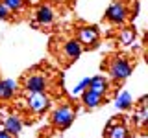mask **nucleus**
<instances>
[{
    "label": "nucleus",
    "mask_w": 148,
    "mask_h": 138,
    "mask_svg": "<svg viewBox=\"0 0 148 138\" xmlns=\"http://www.w3.org/2000/svg\"><path fill=\"white\" fill-rule=\"evenodd\" d=\"M108 74L113 79H126V77L132 74V64H130L124 57H113L108 64Z\"/></svg>",
    "instance_id": "f257e3e1"
},
{
    "label": "nucleus",
    "mask_w": 148,
    "mask_h": 138,
    "mask_svg": "<svg viewBox=\"0 0 148 138\" xmlns=\"http://www.w3.org/2000/svg\"><path fill=\"white\" fill-rule=\"evenodd\" d=\"M74 109L71 107V105H61L59 109H56L54 110V114H52V123L56 127H59V129H67L69 125L72 123V120H74Z\"/></svg>",
    "instance_id": "f03ea898"
},
{
    "label": "nucleus",
    "mask_w": 148,
    "mask_h": 138,
    "mask_svg": "<svg viewBox=\"0 0 148 138\" xmlns=\"http://www.w3.org/2000/svg\"><path fill=\"white\" fill-rule=\"evenodd\" d=\"M28 107L41 114L50 107V96L46 92H28Z\"/></svg>",
    "instance_id": "7ed1b4c3"
},
{
    "label": "nucleus",
    "mask_w": 148,
    "mask_h": 138,
    "mask_svg": "<svg viewBox=\"0 0 148 138\" xmlns=\"http://www.w3.org/2000/svg\"><path fill=\"white\" fill-rule=\"evenodd\" d=\"M126 15H128V9L124 6V2H120V0H115L106 11V18L113 24H122L126 20Z\"/></svg>",
    "instance_id": "20e7f679"
},
{
    "label": "nucleus",
    "mask_w": 148,
    "mask_h": 138,
    "mask_svg": "<svg viewBox=\"0 0 148 138\" xmlns=\"http://www.w3.org/2000/svg\"><path fill=\"white\" fill-rule=\"evenodd\" d=\"M46 87H48V79L43 74H32L24 79L26 92H45Z\"/></svg>",
    "instance_id": "39448f33"
},
{
    "label": "nucleus",
    "mask_w": 148,
    "mask_h": 138,
    "mask_svg": "<svg viewBox=\"0 0 148 138\" xmlns=\"http://www.w3.org/2000/svg\"><path fill=\"white\" fill-rule=\"evenodd\" d=\"M78 43L85 44V46H95L98 43V30L92 26L80 28V31H78Z\"/></svg>",
    "instance_id": "423d86ee"
},
{
    "label": "nucleus",
    "mask_w": 148,
    "mask_h": 138,
    "mask_svg": "<svg viewBox=\"0 0 148 138\" xmlns=\"http://www.w3.org/2000/svg\"><path fill=\"white\" fill-rule=\"evenodd\" d=\"M80 96H82V101H83V105H85L87 109H96L102 101H104V96H102V94H96V92H92L89 89H85Z\"/></svg>",
    "instance_id": "0eeeda50"
},
{
    "label": "nucleus",
    "mask_w": 148,
    "mask_h": 138,
    "mask_svg": "<svg viewBox=\"0 0 148 138\" xmlns=\"http://www.w3.org/2000/svg\"><path fill=\"white\" fill-rule=\"evenodd\" d=\"M63 53L67 57V61H76L82 53V44L78 41H67L63 44Z\"/></svg>",
    "instance_id": "6e6552de"
},
{
    "label": "nucleus",
    "mask_w": 148,
    "mask_h": 138,
    "mask_svg": "<svg viewBox=\"0 0 148 138\" xmlns=\"http://www.w3.org/2000/svg\"><path fill=\"white\" fill-rule=\"evenodd\" d=\"M52 20H54V11H52V7H48V6H41V7L35 11V24L48 26Z\"/></svg>",
    "instance_id": "1a4fd4ad"
},
{
    "label": "nucleus",
    "mask_w": 148,
    "mask_h": 138,
    "mask_svg": "<svg viewBox=\"0 0 148 138\" xmlns=\"http://www.w3.org/2000/svg\"><path fill=\"white\" fill-rule=\"evenodd\" d=\"M108 87H109V83H108V79H106L104 76H96V77H91L89 79V87H87V89L96 92V94L104 96L106 92H108Z\"/></svg>",
    "instance_id": "9d476101"
},
{
    "label": "nucleus",
    "mask_w": 148,
    "mask_h": 138,
    "mask_svg": "<svg viewBox=\"0 0 148 138\" xmlns=\"http://www.w3.org/2000/svg\"><path fill=\"white\" fill-rule=\"evenodd\" d=\"M4 131L9 133L11 136H17L18 133L22 131V122H21V118H17V116H8L6 118V122H4Z\"/></svg>",
    "instance_id": "9b49d317"
},
{
    "label": "nucleus",
    "mask_w": 148,
    "mask_h": 138,
    "mask_svg": "<svg viewBox=\"0 0 148 138\" xmlns=\"http://www.w3.org/2000/svg\"><path fill=\"white\" fill-rule=\"evenodd\" d=\"M17 92V81L0 79V99H9Z\"/></svg>",
    "instance_id": "f8f14e48"
},
{
    "label": "nucleus",
    "mask_w": 148,
    "mask_h": 138,
    "mask_svg": "<svg viewBox=\"0 0 148 138\" xmlns=\"http://www.w3.org/2000/svg\"><path fill=\"white\" fill-rule=\"evenodd\" d=\"M106 135H108V138H130L128 129L120 123H115L109 129H106Z\"/></svg>",
    "instance_id": "ddd939ff"
},
{
    "label": "nucleus",
    "mask_w": 148,
    "mask_h": 138,
    "mask_svg": "<svg viewBox=\"0 0 148 138\" xmlns=\"http://www.w3.org/2000/svg\"><path fill=\"white\" fill-rule=\"evenodd\" d=\"M132 103H133V99H132V96H130V92H126V90H120L119 94H117V109H120V110H126V109H130L132 107Z\"/></svg>",
    "instance_id": "4468645a"
},
{
    "label": "nucleus",
    "mask_w": 148,
    "mask_h": 138,
    "mask_svg": "<svg viewBox=\"0 0 148 138\" xmlns=\"http://www.w3.org/2000/svg\"><path fill=\"white\" fill-rule=\"evenodd\" d=\"M146 120H148V109H146L145 103H141V109H139L137 114H135V123H137L139 127H145L146 125Z\"/></svg>",
    "instance_id": "2eb2a0df"
},
{
    "label": "nucleus",
    "mask_w": 148,
    "mask_h": 138,
    "mask_svg": "<svg viewBox=\"0 0 148 138\" xmlns=\"http://www.w3.org/2000/svg\"><path fill=\"white\" fill-rule=\"evenodd\" d=\"M133 39H135V31L130 30V28L122 30V31H120V35H119V41H120L122 44H132Z\"/></svg>",
    "instance_id": "dca6fc26"
},
{
    "label": "nucleus",
    "mask_w": 148,
    "mask_h": 138,
    "mask_svg": "<svg viewBox=\"0 0 148 138\" xmlns=\"http://www.w3.org/2000/svg\"><path fill=\"white\" fill-rule=\"evenodd\" d=\"M4 4H6V7L9 11H18V9H22L24 6V0H2Z\"/></svg>",
    "instance_id": "f3484780"
},
{
    "label": "nucleus",
    "mask_w": 148,
    "mask_h": 138,
    "mask_svg": "<svg viewBox=\"0 0 148 138\" xmlns=\"http://www.w3.org/2000/svg\"><path fill=\"white\" fill-rule=\"evenodd\" d=\"M87 87H89V77H83V79H82L80 83H78L76 87H74V90H72V96H74V98H76V96H80L82 92L87 89Z\"/></svg>",
    "instance_id": "a211bd4d"
},
{
    "label": "nucleus",
    "mask_w": 148,
    "mask_h": 138,
    "mask_svg": "<svg viewBox=\"0 0 148 138\" xmlns=\"http://www.w3.org/2000/svg\"><path fill=\"white\" fill-rule=\"evenodd\" d=\"M9 15H11V11L6 7V4L0 2V20H6V18H9Z\"/></svg>",
    "instance_id": "6ab92c4d"
},
{
    "label": "nucleus",
    "mask_w": 148,
    "mask_h": 138,
    "mask_svg": "<svg viewBox=\"0 0 148 138\" xmlns=\"http://www.w3.org/2000/svg\"><path fill=\"white\" fill-rule=\"evenodd\" d=\"M0 138H13V136H11L9 133H6V131L2 129V131H0Z\"/></svg>",
    "instance_id": "aec40b11"
}]
</instances>
